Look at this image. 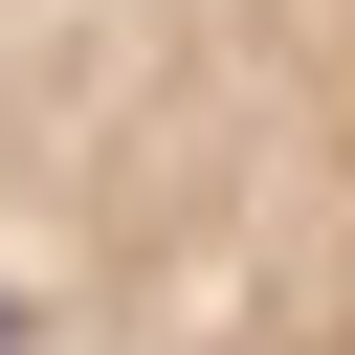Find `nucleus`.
I'll use <instances>...</instances> for the list:
<instances>
[{"label":"nucleus","mask_w":355,"mask_h":355,"mask_svg":"<svg viewBox=\"0 0 355 355\" xmlns=\"http://www.w3.org/2000/svg\"><path fill=\"white\" fill-rule=\"evenodd\" d=\"M0 355H355V0H0Z\"/></svg>","instance_id":"f257e3e1"}]
</instances>
